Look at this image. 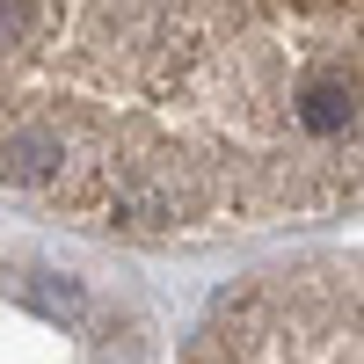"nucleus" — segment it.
<instances>
[{
  "instance_id": "2",
  "label": "nucleus",
  "mask_w": 364,
  "mask_h": 364,
  "mask_svg": "<svg viewBox=\"0 0 364 364\" xmlns=\"http://www.w3.org/2000/svg\"><path fill=\"white\" fill-rule=\"evenodd\" d=\"M182 364H357V255L314 248L219 291Z\"/></svg>"
},
{
  "instance_id": "3",
  "label": "nucleus",
  "mask_w": 364,
  "mask_h": 364,
  "mask_svg": "<svg viewBox=\"0 0 364 364\" xmlns=\"http://www.w3.org/2000/svg\"><path fill=\"white\" fill-rule=\"evenodd\" d=\"M0 364H146V321L80 269L0 248Z\"/></svg>"
},
{
  "instance_id": "1",
  "label": "nucleus",
  "mask_w": 364,
  "mask_h": 364,
  "mask_svg": "<svg viewBox=\"0 0 364 364\" xmlns=\"http://www.w3.org/2000/svg\"><path fill=\"white\" fill-rule=\"evenodd\" d=\"M357 37L364 0H0V197L154 248L343 219Z\"/></svg>"
}]
</instances>
